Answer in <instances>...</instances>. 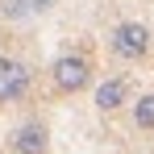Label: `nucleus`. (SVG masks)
Instances as JSON below:
<instances>
[{"label": "nucleus", "instance_id": "1", "mask_svg": "<svg viewBox=\"0 0 154 154\" xmlns=\"http://www.w3.org/2000/svg\"><path fill=\"white\" fill-rule=\"evenodd\" d=\"M112 54L125 58V63L146 58L150 54V29L142 25V21H121V25L112 29Z\"/></svg>", "mask_w": 154, "mask_h": 154}, {"label": "nucleus", "instance_id": "2", "mask_svg": "<svg viewBox=\"0 0 154 154\" xmlns=\"http://www.w3.org/2000/svg\"><path fill=\"white\" fill-rule=\"evenodd\" d=\"M50 79H54L58 92H83L88 79H92V63L83 54H58L54 67H50Z\"/></svg>", "mask_w": 154, "mask_h": 154}, {"label": "nucleus", "instance_id": "3", "mask_svg": "<svg viewBox=\"0 0 154 154\" xmlns=\"http://www.w3.org/2000/svg\"><path fill=\"white\" fill-rule=\"evenodd\" d=\"M25 88H29V71L17 63V58H4V54H0V104L21 100Z\"/></svg>", "mask_w": 154, "mask_h": 154}, {"label": "nucleus", "instance_id": "4", "mask_svg": "<svg viewBox=\"0 0 154 154\" xmlns=\"http://www.w3.org/2000/svg\"><path fill=\"white\" fill-rule=\"evenodd\" d=\"M13 150H17V154H46V150H50V133H46V125H42V121L21 125L17 133H13Z\"/></svg>", "mask_w": 154, "mask_h": 154}, {"label": "nucleus", "instance_id": "5", "mask_svg": "<svg viewBox=\"0 0 154 154\" xmlns=\"http://www.w3.org/2000/svg\"><path fill=\"white\" fill-rule=\"evenodd\" d=\"M125 104V79H104L96 88V108L100 112H117Z\"/></svg>", "mask_w": 154, "mask_h": 154}, {"label": "nucleus", "instance_id": "6", "mask_svg": "<svg viewBox=\"0 0 154 154\" xmlns=\"http://www.w3.org/2000/svg\"><path fill=\"white\" fill-rule=\"evenodd\" d=\"M133 125L137 129H154V92L137 96V104H133Z\"/></svg>", "mask_w": 154, "mask_h": 154}]
</instances>
